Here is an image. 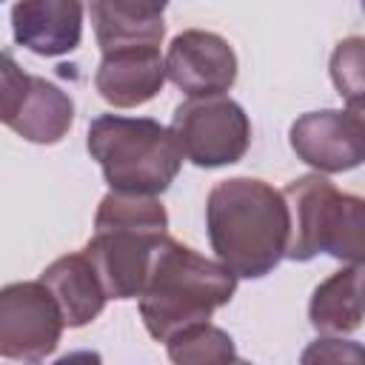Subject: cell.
<instances>
[{"instance_id":"cell-15","label":"cell","mask_w":365,"mask_h":365,"mask_svg":"<svg viewBox=\"0 0 365 365\" xmlns=\"http://www.w3.org/2000/svg\"><path fill=\"white\" fill-rule=\"evenodd\" d=\"M71 123H74L71 97L60 86L43 80V77H31L29 97H26L23 108L17 111V117L9 123V128L29 143L54 145L68 134Z\"/></svg>"},{"instance_id":"cell-3","label":"cell","mask_w":365,"mask_h":365,"mask_svg":"<svg viewBox=\"0 0 365 365\" xmlns=\"http://www.w3.org/2000/svg\"><path fill=\"white\" fill-rule=\"evenodd\" d=\"M88 154L103 168L111 191L157 197L182 165V151L174 134L148 117L100 114L88 125Z\"/></svg>"},{"instance_id":"cell-8","label":"cell","mask_w":365,"mask_h":365,"mask_svg":"<svg viewBox=\"0 0 365 365\" xmlns=\"http://www.w3.org/2000/svg\"><path fill=\"white\" fill-rule=\"evenodd\" d=\"M291 148L294 154L317 168V174H339L351 171L365 157V125L362 114L342 108L308 111L291 125Z\"/></svg>"},{"instance_id":"cell-16","label":"cell","mask_w":365,"mask_h":365,"mask_svg":"<svg viewBox=\"0 0 365 365\" xmlns=\"http://www.w3.org/2000/svg\"><path fill=\"white\" fill-rule=\"evenodd\" d=\"M165 351L171 365H231L237 359L231 334L211 322H197L177 331L165 339Z\"/></svg>"},{"instance_id":"cell-13","label":"cell","mask_w":365,"mask_h":365,"mask_svg":"<svg viewBox=\"0 0 365 365\" xmlns=\"http://www.w3.org/2000/svg\"><path fill=\"white\" fill-rule=\"evenodd\" d=\"M43 288L51 294L63 325L68 328H83L91 319L100 317L106 305L103 285L91 268V262L80 254H66L54 259L43 274H40Z\"/></svg>"},{"instance_id":"cell-12","label":"cell","mask_w":365,"mask_h":365,"mask_svg":"<svg viewBox=\"0 0 365 365\" xmlns=\"http://www.w3.org/2000/svg\"><path fill=\"white\" fill-rule=\"evenodd\" d=\"M97 43L103 54L120 48L151 46L160 48L165 37V6L163 3H125V0H97L88 6Z\"/></svg>"},{"instance_id":"cell-5","label":"cell","mask_w":365,"mask_h":365,"mask_svg":"<svg viewBox=\"0 0 365 365\" xmlns=\"http://www.w3.org/2000/svg\"><path fill=\"white\" fill-rule=\"evenodd\" d=\"M168 131L182 157L200 168H220L242 160L251 145V123L231 97H197L174 108Z\"/></svg>"},{"instance_id":"cell-11","label":"cell","mask_w":365,"mask_h":365,"mask_svg":"<svg viewBox=\"0 0 365 365\" xmlns=\"http://www.w3.org/2000/svg\"><path fill=\"white\" fill-rule=\"evenodd\" d=\"M165 83V66L160 48L137 46L103 54L94 86L100 97L114 108H134L157 97Z\"/></svg>"},{"instance_id":"cell-1","label":"cell","mask_w":365,"mask_h":365,"mask_svg":"<svg viewBox=\"0 0 365 365\" xmlns=\"http://www.w3.org/2000/svg\"><path fill=\"white\" fill-rule=\"evenodd\" d=\"M208 240L217 262L234 277L271 274L288 248V205L282 191L254 177H231L205 202Z\"/></svg>"},{"instance_id":"cell-21","label":"cell","mask_w":365,"mask_h":365,"mask_svg":"<svg viewBox=\"0 0 365 365\" xmlns=\"http://www.w3.org/2000/svg\"><path fill=\"white\" fill-rule=\"evenodd\" d=\"M54 365H103V362H100L97 351H74V354L60 356Z\"/></svg>"},{"instance_id":"cell-22","label":"cell","mask_w":365,"mask_h":365,"mask_svg":"<svg viewBox=\"0 0 365 365\" xmlns=\"http://www.w3.org/2000/svg\"><path fill=\"white\" fill-rule=\"evenodd\" d=\"M231 365H251V362H245V359H234Z\"/></svg>"},{"instance_id":"cell-19","label":"cell","mask_w":365,"mask_h":365,"mask_svg":"<svg viewBox=\"0 0 365 365\" xmlns=\"http://www.w3.org/2000/svg\"><path fill=\"white\" fill-rule=\"evenodd\" d=\"M31 88V74H26L9 51H0V123H11L23 108Z\"/></svg>"},{"instance_id":"cell-6","label":"cell","mask_w":365,"mask_h":365,"mask_svg":"<svg viewBox=\"0 0 365 365\" xmlns=\"http://www.w3.org/2000/svg\"><path fill=\"white\" fill-rule=\"evenodd\" d=\"M63 334L60 311L43 282H11L0 288V356L37 365L54 354Z\"/></svg>"},{"instance_id":"cell-14","label":"cell","mask_w":365,"mask_h":365,"mask_svg":"<svg viewBox=\"0 0 365 365\" xmlns=\"http://www.w3.org/2000/svg\"><path fill=\"white\" fill-rule=\"evenodd\" d=\"M311 325L319 334H351L362 325V265H348L314 288L308 305Z\"/></svg>"},{"instance_id":"cell-9","label":"cell","mask_w":365,"mask_h":365,"mask_svg":"<svg viewBox=\"0 0 365 365\" xmlns=\"http://www.w3.org/2000/svg\"><path fill=\"white\" fill-rule=\"evenodd\" d=\"M165 234H148L134 228H94V237L86 242L83 257L91 262L106 299H131L140 297L151 254Z\"/></svg>"},{"instance_id":"cell-2","label":"cell","mask_w":365,"mask_h":365,"mask_svg":"<svg viewBox=\"0 0 365 365\" xmlns=\"http://www.w3.org/2000/svg\"><path fill=\"white\" fill-rule=\"evenodd\" d=\"M234 291L237 277L225 265L165 234L151 254L145 285L140 291L145 331L165 342L188 325L208 322L217 308L231 302Z\"/></svg>"},{"instance_id":"cell-17","label":"cell","mask_w":365,"mask_h":365,"mask_svg":"<svg viewBox=\"0 0 365 365\" xmlns=\"http://www.w3.org/2000/svg\"><path fill=\"white\" fill-rule=\"evenodd\" d=\"M94 228H134L148 234H168V214L157 197L108 191L94 214Z\"/></svg>"},{"instance_id":"cell-10","label":"cell","mask_w":365,"mask_h":365,"mask_svg":"<svg viewBox=\"0 0 365 365\" xmlns=\"http://www.w3.org/2000/svg\"><path fill=\"white\" fill-rule=\"evenodd\" d=\"M14 40L34 54L60 57L80 46L83 6L77 0H26L11 6Z\"/></svg>"},{"instance_id":"cell-20","label":"cell","mask_w":365,"mask_h":365,"mask_svg":"<svg viewBox=\"0 0 365 365\" xmlns=\"http://www.w3.org/2000/svg\"><path fill=\"white\" fill-rule=\"evenodd\" d=\"M299 365H365V351L354 339L319 336L302 351Z\"/></svg>"},{"instance_id":"cell-4","label":"cell","mask_w":365,"mask_h":365,"mask_svg":"<svg viewBox=\"0 0 365 365\" xmlns=\"http://www.w3.org/2000/svg\"><path fill=\"white\" fill-rule=\"evenodd\" d=\"M282 197L288 205V259L308 262L331 254L348 265H362L365 222L356 194H342L322 174H305L291 180Z\"/></svg>"},{"instance_id":"cell-7","label":"cell","mask_w":365,"mask_h":365,"mask_svg":"<svg viewBox=\"0 0 365 365\" xmlns=\"http://www.w3.org/2000/svg\"><path fill=\"white\" fill-rule=\"evenodd\" d=\"M165 77L188 94V100L197 97H222L237 80V54L228 46L225 37L202 29L180 31L165 57Z\"/></svg>"},{"instance_id":"cell-18","label":"cell","mask_w":365,"mask_h":365,"mask_svg":"<svg viewBox=\"0 0 365 365\" xmlns=\"http://www.w3.org/2000/svg\"><path fill=\"white\" fill-rule=\"evenodd\" d=\"M331 80L348 100V111L362 114V37L336 43L331 54Z\"/></svg>"}]
</instances>
